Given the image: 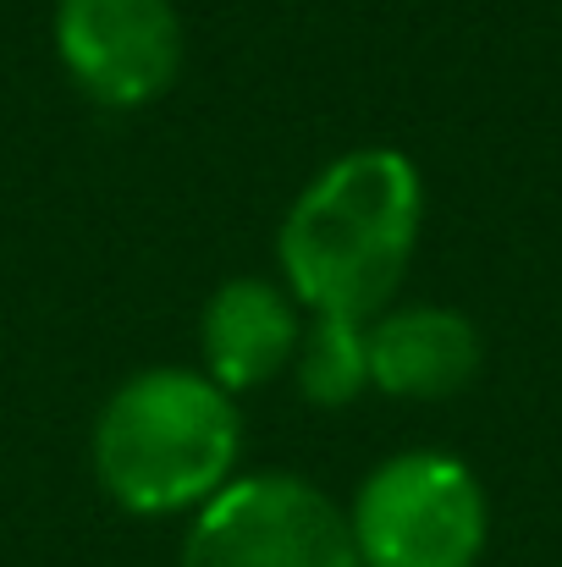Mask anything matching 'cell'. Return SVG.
<instances>
[{
  "instance_id": "obj_1",
  "label": "cell",
  "mask_w": 562,
  "mask_h": 567,
  "mask_svg": "<svg viewBox=\"0 0 562 567\" xmlns=\"http://www.w3.org/2000/svg\"><path fill=\"white\" fill-rule=\"evenodd\" d=\"M425 220V183L402 150H354L331 161L309 188L293 198L276 259L287 292L309 315H337L370 326L397 298L408 259L419 248Z\"/></svg>"
},
{
  "instance_id": "obj_2",
  "label": "cell",
  "mask_w": 562,
  "mask_h": 567,
  "mask_svg": "<svg viewBox=\"0 0 562 567\" xmlns=\"http://www.w3.org/2000/svg\"><path fill=\"white\" fill-rule=\"evenodd\" d=\"M94 474L122 513H198L237 480L243 419L204 370H144L122 380L94 419Z\"/></svg>"
},
{
  "instance_id": "obj_3",
  "label": "cell",
  "mask_w": 562,
  "mask_h": 567,
  "mask_svg": "<svg viewBox=\"0 0 562 567\" xmlns=\"http://www.w3.org/2000/svg\"><path fill=\"white\" fill-rule=\"evenodd\" d=\"M348 524L365 567H474L491 513L469 463L397 452L359 485Z\"/></svg>"
},
{
  "instance_id": "obj_4",
  "label": "cell",
  "mask_w": 562,
  "mask_h": 567,
  "mask_svg": "<svg viewBox=\"0 0 562 567\" xmlns=\"http://www.w3.org/2000/svg\"><path fill=\"white\" fill-rule=\"evenodd\" d=\"M183 567H365L348 513L298 474H243L183 540Z\"/></svg>"
},
{
  "instance_id": "obj_5",
  "label": "cell",
  "mask_w": 562,
  "mask_h": 567,
  "mask_svg": "<svg viewBox=\"0 0 562 567\" xmlns=\"http://www.w3.org/2000/svg\"><path fill=\"white\" fill-rule=\"evenodd\" d=\"M55 50L94 105L139 111L177 83L183 22L172 0H55Z\"/></svg>"
},
{
  "instance_id": "obj_6",
  "label": "cell",
  "mask_w": 562,
  "mask_h": 567,
  "mask_svg": "<svg viewBox=\"0 0 562 567\" xmlns=\"http://www.w3.org/2000/svg\"><path fill=\"white\" fill-rule=\"evenodd\" d=\"M304 303L265 281V276H232L210 292L198 320V353L204 375L221 391H254L293 370L298 337H304Z\"/></svg>"
},
{
  "instance_id": "obj_7",
  "label": "cell",
  "mask_w": 562,
  "mask_h": 567,
  "mask_svg": "<svg viewBox=\"0 0 562 567\" xmlns=\"http://www.w3.org/2000/svg\"><path fill=\"white\" fill-rule=\"evenodd\" d=\"M370 348V391L402 396V402H441L458 396L480 375V331L458 309L413 303V309H386L365 326Z\"/></svg>"
},
{
  "instance_id": "obj_8",
  "label": "cell",
  "mask_w": 562,
  "mask_h": 567,
  "mask_svg": "<svg viewBox=\"0 0 562 567\" xmlns=\"http://www.w3.org/2000/svg\"><path fill=\"white\" fill-rule=\"evenodd\" d=\"M293 380L298 396L315 408H348L370 391V348H365V326L359 320H337V315H309L298 353H293Z\"/></svg>"
}]
</instances>
